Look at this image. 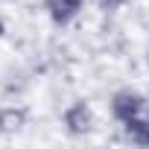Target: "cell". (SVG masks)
<instances>
[{"label": "cell", "mask_w": 149, "mask_h": 149, "mask_svg": "<svg viewBox=\"0 0 149 149\" xmlns=\"http://www.w3.org/2000/svg\"><path fill=\"white\" fill-rule=\"evenodd\" d=\"M24 123H26V111H24V108L9 105V108L0 111V132H3V134H15V132H21Z\"/></svg>", "instance_id": "cell-3"}, {"label": "cell", "mask_w": 149, "mask_h": 149, "mask_svg": "<svg viewBox=\"0 0 149 149\" xmlns=\"http://www.w3.org/2000/svg\"><path fill=\"white\" fill-rule=\"evenodd\" d=\"M64 126H67L70 134H82V132H88V129H91V111H88V105H85V102L70 105V108L64 111Z\"/></svg>", "instance_id": "cell-1"}, {"label": "cell", "mask_w": 149, "mask_h": 149, "mask_svg": "<svg viewBox=\"0 0 149 149\" xmlns=\"http://www.w3.org/2000/svg\"><path fill=\"white\" fill-rule=\"evenodd\" d=\"M140 108H143V102H140V97L132 94V91L114 97V114H117L120 120H132V117H137Z\"/></svg>", "instance_id": "cell-2"}, {"label": "cell", "mask_w": 149, "mask_h": 149, "mask_svg": "<svg viewBox=\"0 0 149 149\" xmlns=\"http://www.w3.org/2000/svg\"><path fill=\"white\" fill-rule=\"evenodd\" d=\"M47 9H50L53 21H67L76 12V0H47Z\"/></svg>", "instance_id": "cell-4"}]
</instances>
